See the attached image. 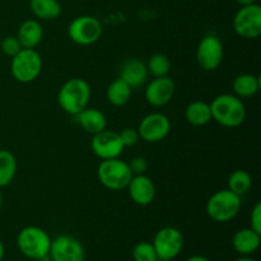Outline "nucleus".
I'll return each instance as SVG.
<instances>
[{"label": "nucleus", "instance_id": "nucleus-7", "mask_svg": "<svg viewBox=\"0 0 261 261\" xmlns=\"http://www.w3.org/2000/svg\"><path fill=\"white\" fill-rule=\"evenodd\" d=\"M68 35L76 45H93L101 38L102 24L97 18L91 15H81L70 22L68 27Z\"/></svg>", "mask_w": 261, "mask_h": 261}, {"label": "nucleus", "instance_id": "nucleus-13", "mask_svg": "<svg viewBox=\"0 0 261 261\" xmlns=\"http://www.w3.org/2000/svg\"><path fill=\"white\" fill-rule=\"evenodd\" d=\"M91 147L94 154L102 161L119 158L125 148L119 133L106 129L93 135Z\"/></svg>", "mask_w": 261, "mask_h": 261}, {"label": "nucleus", "instance_id": "nucleus-8", "mask_svg": "<svg viewBox=\"0 0 261 261\" xmlns=\"http://www.w3.org/2000/svg\"><path fill=\"white\" fill-rule=\"evenodd\" d=\"M233 28L239 36L247 40L261 35V8L259 4L245 5L239 9L233 18Z\"/></svg>", "mask_w": 261, "mask_h": 261}, {"label": "nucleus", "instance_id": "nucleus-31", "mask_svg": "<svg viewBox=\"0 0 261 261\" xmlns=\"http://www.w3.org/2000/svg\"><path fill=\"white\" fill-rule=\"evenodd\" d=\"M250 223H251L250 228L261 234V203L255 204L251 216H250Z\"/></svg>", "mask_w": 261, "mask_h": 261}, {"label": "nucleus", "instance_id": "nucleus-24", "mask_svg": "<svg viewBox=\"0 0 261 261\" xmlns=\"http://www.w3.org/2000/svg\"><path fill=\"white\" fill-rule=\"evenodd\" d=\"M17 173V160L9 150H0V188L8 186Z\"/></svg>", "mask_w": 261, "mask_h": 261}, {"label": "nucleus", "instance_id": "nucleus-1", "mask_svg": "<svg viewBox=\"0 0 261 261\" xmlns=\"http://www.w3.org/2000/svg\"><path fill=\"white\" fill-rule=\"evenodd\" d=\"M212 120L224 127H237L246 119V109L241 98L233 94H219L212 101Z\"/></svg>", "mask_w": 261, "mask_h": 261}, {"label": "nucleus", "instance_id": "nucleus-6", "mask_svg": "<svg viewBox=\"0 0 261 261\" xmlns=\"http://www.w3.org/2000/svg\"><path fill=\"white\" fill-rule=\"evenodd\" d=\"M42 70V59L35 48H22L12 58L10 71L15 81L31 83L36 81Z\"/></svg>", "mask_w": 261, "mask_h": 261}, {"label": "nucleus", "instance_id": "nucleus-17", "mask_svg": "<svg viewBox=\"0 0 261 261\" xmlns=\"http://www.w3.org/2000/svg\"><path fill=\"white\" fill-rule=\"evenodd\" d=\"M261 234L255 232L252 228H242L234 233L232 239V245L237 254L242 256H249L254 254L260 246Z\"/></svg>", "mask_w": 261, "mask_h": 261}, {"label": "nucleus", "instance_id": "nucleus-20", "mask_svg": "<svg viewBox=\"0 0 261 261\" xmlns=\"http://www.w3.org/2000/svg\"><path fill=\"white\" fill-rule=\"evenodd\" d=\"M233 92L239 98H249L255 96L260 89V79L259 76L254 74H240L233 81Z\"/></svg>", "mask_w": 261, "mask_h": 261}, {"label": "nucleus", "instance_id": "nucleus-4", "mask_svg": "<svg viewBox=\"0 0 261 261\" xmlns=\"http://www.w3.org/2000/svg\"><path fill=\"white\" fill-rule=\"evenodd\" d=\"M241 209V198L229 189L219 190L209 198L206 203V213L218 223L232 221Z\"/></svg>", "mask_w": 261, "mask_h": 261}, {"label": "nucleus", "instance_id": "nucleus-18", "mask_svg": "<svg viewBox=\"0 0 261 261\" xmlns=\"http://www.w3.org/2000/svg\"><path fill=\"white\" fill-rule=\"evenodd\" d=\"M76 122L81 125L82 129L86 133L94 135L97 133L102 132V130L106 129L107 126V120L106 116L102 111L97 109H89L86 107L84 110H82L79 114L75 115Z\"/></svg>", "mask_w": 261, "mask_h": 261}, {"label": "nucleus", "instance_id": "nucleus-34", "mask_svg": "<svg viewBox=\"0 0 261 261\" xmlns=\"http://www.w3.org/2000/svg\"><path fill=\"white\" fill-rule=\"evenodd\" d=\"M4 254H5L4 245H3L2 240H0V261H2V260H3V257H4Z\"/></svg>", "mask_w": 261, "mask_h": 261}, {"label": "nucleus", "instance_id": "nucleus-33", "mask_svg": "<svg viewBox=\"0 0 261 261\" xmlns=\"http://www.w3.org/2000/svg\"><path fill=\"white\" fill-rule=\"evenodd\" d=\"M234 2H236L239 5H241V7H245V5L254 4V3L256 2V0H234Z\"/></svg>", "mask_w": 261, "mask_h": 261}, {"label": "nucleus", "instance_id": "nucleus-15", "mask_svg": "<svg viewBox=\"0 0 261 261\" xmlns=\"http://www.w3.org/2000/svg\"><path fill=\"white\" fill-rule=\"evenodd\" d=\"M132 200L138 205H149L155 198V186L153 181L145 175L133 176L126 186Z\"/></svg>", "mask_w": 261, "mask_h": 261}, {"label": "nucleus", "instance_id": "nucleus-10", "mask_svg": "<svg viewBox=\"0 0 261 261\" xmlns=\"http://www.w3.org/2000/svg\"><path fill=\"white\" fill-rule=\"evenodd\" d=\"M158 257L172 260L184 247V236L175 227H165L155 233L152 242Z\"/></svg>", "mask_w": 261, "mask_h": 261}, {"label": "nucleus", "instance_id": "nucleus-23", "mask_svg": "<svg viewBox=\"0 0 261 261\" xmlns=\"http://www.w3.org/2000/svg\"><path fill=\"white\" fill-rule=\"evenodd\" d=\"M31 10L37 18L53 20L61 14V5L58 0H31Z\"/></svg>", "mask_w": 261, "mask_h": 261}, {"label": "nucleus", "instance_id": "nucleus-30", "mask_svg": "<svg viewBox=\"0 0 261 261\" xmlns=\"http://www.w3.org/2000/svg\"><path fill=\"white\" fill-rule=\"evenodd\" d=\"M120 138H121V142L124 144V147H133L138 143L139 140V134H138L137 129H133V127H126L122 132L119 133Z\"/></svg>", "mask_w": 261, "mask_h": 261}, {"label": "nucleus", "instance_id": "nucleus-19", "mask_svg": "<svg viewBox=\"0 0 261 261\" xmlns=\"http://www.w3.org/2000/svg\"><path fill=\"white\" fill-rule=\"evenodd\" d=\"M43 28L36 19H27L19 25L17 38L23 48H35L42 41Z\"/></svg>", "mask_w": 261, "mask_h": 261}, {"label": "nucleus", "instance_id": "nucleus-16", "mask_svg": "<svg viewBox=\"0 0 261 261\" xmlns=\"http://www.w3.org/2000/svg\"><path fill=\"white\" fill-rule=\"evenodd\" d=\"M120 78L126 82L132 88L142 87L148 78L147 65L139 59H129L122 64Z\"/></svg>", "mask_w": 261, "mask_h": 261}, {"label": "nucleus", "instance_id": "nucleus-12", "mask_svg": "<svg viewBox=\"0 0 261 261\" xmlns=\"http://www.w3.org/2000/svg\"><path fill=\"white\" fill-rule=\"evenodd\" d=\"M137 130L139 138H142L144 142L158 143L170 134L171 122L166 115L153 112L143 117Z\"/></svg>", "mask_w": 261, "mask_h": 261}, {"label": "nucleus", "instance_id": "nucleus-14", "mask_svg": "<svg viewBox=\"0 0 261 261\" xmlns=\"http://www.w3.org/2000/svg\"><path fill=\"white\" fill-rule=\"evenodd\" d=\"M175 89V82L168 75L154 78L145 88V99L154 107L165 106L172 99Z\"/></svg>", "mask_w": 261, "mask_h": 261}, {"label": "nucleus", "instance_id": "nucleus-25", "mask_svg": "<svg viewBox=\"0 0 261 261\" xmlns=\"http://www.w3.org/2000/svg\"><path fill=\"white\" fill-rule=\"evenodd\" d=\"M252 177L247 171L237 170L231 173L228 178V189L239 196L244 195L251 189Z\"/></svg>", "mask_w": 261, "mask_h": 261}, {"label": "nucleus", "instance_id": "nucleus-28", "mask_svg": "<svg viewBox=\"0 0 261 261\" xmlns=\"http://www.w3.org/2000/svg\"><path fill=\"white\" fill-rule=\"evenodd\" d=\"M22 45H20L19 40H18L15 36H8L4 40L2 41V51L7 56L13 58L14 55H17L20 50H22Z\"/></svg>", "mask_w": 261, "mask_h": 261}, {"label": "nucleus", "instance_id": "nucleus-26", "mask_svg": "<svg viewBox=\"0 0 261 261\" xmlns=\"http://www.w3.org/2000/svg\"><path fill=\"white\" fill-rule=\"evenodd\" d=\"M147 69L148 73L152 74L154 78L168 75L171 69L170 59L166 55H163V54H154V55L150 56V59L148 60Z\"/></svg>", "mask_w": 261, "mask_h": 261}, {"label": "nucleus", "instance_id": "nucleus-22", "mask_svg": "<svg viewBox=\"0 0 261 261\" xmlns=\"http://www.w3.org/2000/svg\"><path fill=\"white\" fill-rule=\"evenodd\" d=\"M132 87L121 78L115 79L107 88V99L110 103L116 107L124 106L132 97Z\"/></svg>", "mask_w": 261, "mask_h": 261}, {"label": "nucleus", "instance_id": "nucleus-35", "mask_svg": "<svg viewBox=\"0 0 261 261\" xmlns=\"http://www.w3.org/2000/svg\"><path fill=\"white\" fill-rule=\"evenodd\" d=\"M236 261H256L255 259H251V257H246V256H244V257H240V259H237Z\"/></svg>", "mask_w": 261, "mask_h": 261}, {"label": "nucleus", "instance_id": "nucleus-36", "mask_svg": "<svg viewBox=\"0 0 261 261\" xmlns=\"http://www.w3.org/2000/svg\"><path fill=\"white\" fill-rule=\"evenodd\" d=\"M2 205H3V194L2 191H0V208H2Z\"/></svg>", "mask_w": 261, "mask_h": 261}, {"label": "nucleus", "instance_id": "nucleus-21", "mask_svg": "<svg viewBox=\"0 0 261 261\" xmlns=\"http://www.w3.org/2000/svg\"><path fill=\"white\" fill-rule=\"evenodd\" d=\"M185 119L194 126H204L212 120L211 106L204 101L191 102L185 110Z\"/></svg>", "mask_w": 261, "mask_h": 261}, {"label": "nucleus", "instance_id": "nucleus-9", "mask_svg": "<svg viewBox=\"0 0 261 261\" xmlns=\"http://www.w3.org/2000/svg\"><path fill=\"white\" fill-rule=\"evenodd\" d=\"M223 43L217 36L206 35L199 42L196 48V61L201 69L213 71L218 68L223 60Z\"/></svg>", "mask_w": 261, "mask_h": 261}, {"label": "nucleus", "instance_id": "nucleus-3", "mask_svg": "<svg viewBox=\"0 0 261 261\" xmlns=\"http://www.w3.org/2000/svg\"><path fill=\"white\" fill-rule=\"evenodd\" d=\"M51 241L48 233L36 226L24 227L17 236V246L25 257L41 260L50 252Z\"/></svg>", "mask_w": 261, "mask_h": 261}, {"label": "nucleus", "instance_id": "nucleus-11", "mask_svg": "<svg viewBox=\"0 0 261 261\" xmlns=\"http://www.w3.org/2000/svg\"><path fill=\"white\" fill-rule=\"evenodd\" d=\"M48 256L51 261H86V251L78 240L61 234L51 241Z\"/></svg>", "mask_w": 261, "mask_h": 261}, {"label": "nucleus", "instance_id": "nucleus-5", "mask_svg": "<svg viewBox=\"0 0 261 261\" xmlns=\"http://www.w3.org/2000/svg\"><path fill=\"white\" fill-rule=\"evenodd\" d=\"M97 176L105 188L114 191L126 189L133 177L129 165L119 158L102 161L97 168Z\"/></svg>", "mask_w": 261, "mask_h": 261}, {"label": "nucleus", "instance_id": "nucleus-27", "mask_svg": "<svg viewBox=\"0 0 261 261\" xmlns=\"http://www.w3.org/2000/svg\"><path fill=\"white\" fill-rule=\"evenodd\" d=\"M133 259L134 261H157L158 256L154 247L149 242H139L133 249Z\"/></svg>", "mask_w": 261, "mask_h": 261}, {"label": "nucleus", "instance_id": "nucleus-37", "mask_svg": "<svg viewBox=\"0 0 261 261\" xmlns=\"http://www.w3.org/2000/svg\"><path fill=\"white\" fill-rule=\"evenodd\" d=\"M157 261H172V260H168V259H162V257H158Z\"/></svg>", "mask_w": 261, "mask_h": 261}, {"label": "nucleus", "instance_id": "nucleus-32", "mask_svg": "<svg viewBox=\"0 0 261 261\" xmlns=\"http://www.w3.org/2000/svg\"><path fill=\"white\" fill-rule=\"evenodd\" d=\"M186 261H211V260L205 256H201V255H194V256H190Z\"/></svg>", "mask_w": 261, "mask_h": 261}, {"label": "nucleus", "instance_id": "nucleus-29", "mask_svg": "<svg viewBox=\"0 0 261 261\" xmlns=\"http://www.w3.org/2000/svg\"><path fill=\"white\" fill-rule=\"evenodd\" d=\"M127 165H129L130 172H132L133 176L145 175V172H147L148 170V162L144 157L133 158Z\"/></svg>", "mask_w": 261, "mask_h": 261}, {"label": "nucleus", "instance_id": "nucleus-2", "mask_svg": "<svg viewBox=\"0 0 261 261\" xmlns=\"http://www.w3.org/2000/svg\"><path fill=\"white\" fill-rule=\"evenodd\" d=\"M91 99V87L84 79L73 78L61 86L58 93V103L64 112L75 116L88 107Z\"/></svg>", "mask_w": 261, "mask_h": 261}]
</instances>
